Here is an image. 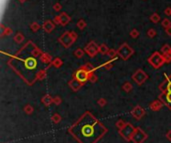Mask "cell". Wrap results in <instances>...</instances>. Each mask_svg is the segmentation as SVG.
<instances>
[{"instance_id": "9c48e42d", "label": "cell", "mask_w": 171, "mask_h": 143, "mask_svg": "<svg viewBox=\"0 0 171 143\" xmlns=\"http://www.w3.org/2000/svg\"><path fill=\"white\" fill-rule=\"evenodd\" d=\"M163 105H164L163 102H162L160 99H157V101H154L151 102L149 104V107H150V109H152L153 111H158L159 109H161V108L163 107Z\"/></svg>"}, {"instance_id": "3957f363", "label": "cell", "mask_w": 171, "mask_h": 143, "mask_svg": "<svg viewBox=\"0 0 171 143\" xmlns=\"http://www.w3.org/2000/svg\"><path fill=\"white\" fill-rule=\"evenodd\" d=\"M147 134L140 127H136L131 141H133V143H143L147 139Z\"/></svg>"}, {"instance_id": "ac0fdd59", "label": "cell", "mask_w": 171, "mask_h": 143, "mask_svg": "<svg viewBox=\"0 0 171 143\" xmlns=\"http://www.w3.org/2000/svg\"><path fill=\"white\" fill-rule=\"evenodd\" d=\"M53 104H56V105H59V104H61V98H58V96L54 98H53Z\"/></svg>"}, {"instance_id": "e0dca14e", "label": "cell", "mask_w": 171, "mask_h": 143, "mask_svg": "<svg viewBox=\"0 0 171 143\" xmlns=\"http://www.w3.org/2000/svg\"><path fill=\"white\" fill-rule=\"evenodd\" d=\"M123 88H124V90H125V91H130L131 90H132V85H131L129 84V82H127V84H125V85H124Z\"/></svg>"}, {"instance_id": "52a82bcc", "label": "cell", "mask_w": 171, "mask_h": 143, "mask_svg": "<svg viewBox=\"0 0 171 143\" xmlns=\"http://www.w3.org/2000/svg\"><path fill=\"white\" fill-rule=\"evenodd\" d=\"M163 58L159 55L158 53H155L154 55H153L151 58L149 59V62L151 63V65H153L155 68H158V67H160V66L163 64Z\"/></svg>"}, {"instance_id": "ba28073f", "label": "cell", "mask_w": 171, "mask_h": 143, "mask_svg": "<svg viewBox=\"0 0 171 143\" xmlns=\"http://www.w3.org/2000/svg\"><path fill=\"white\" fill-rule=\"evenodd\" d=\"M147 79V76L145 75V74L143 73L142 71H137V73L135 74L134 76H133V80L137 82L138 85H141V84H143V82H145V80Z\"/></svg>"}, {"instance_id": "5bb4252c", "label": "cell", "mask_w": 171, "mask_h": 143, "mask_svg": "<svg viewBox=\"0 0 171 143\" xmlns=\"http://www.w3.org/2000/svg\"><path fill=\"white\" fill-rule=\"evenodd\" d=\"M126 123H127V122H126V121H124L123 119H119V120L116 121L115 125H116V127L118 128V130H121L122 128H124V127H125V125H126Z\"/></svg>"}, {"instance_id": "4fadbf2b", "label": "cell", "mask_w": 171, "mask_h": 143, "mask_svg": "<svg viewBox=\"0 0 171 143\" xmlns=\"http://www.w3.org/2000/svg\"><path fill=\"white\" fill-rule=\"evenodd\" d=\"M51 120H52L53 123H59L61 121V116L59 113H54L52 116H51Z\"/></svg>"}, {"instance_id": "30bf717a", "label": "cell", "mask_w": 171, "mask_h": 143, "mask_svg": "<svg viewBox=\"0 0 171 143\" xmlns=\"http://www.w3.org/2000/svg\"><path fill=\"white\" fill-rule=\"evenodd\" d=\"M160 88L163 90V93L164 91H169V93H171V76L169 78H167L166 81L160 85Z\"/></svg>"}, {"instance_id": "9a60e30c", "label": "cell", "mask_w": 171, "mask_h": 143, "mask_svg": "<svg viewBox=\"0 0 171 143\" xmlns=\"http://www.w3.org/2000/svg\"><path fill=\"white\" fill-rule=\"evenodd\" d=\"M23 110L25 111V113H27V114H32L34 108H33V107H32L31 104H27L23 107Z\"/></svg>"}, {"instance_id": "7a4b0ae2", "label": "cell", "mask_w": 171, "mask_h": 143, "mask_svg": "<svg viewBox=\"0 0 171 143\" xmlns=\"http://www.w3.org/2000/svg\"><path fill=\"white\" fill-rule=\"evenodd\" d=\"M135 129H136V127H134L132 124L129 123V122H127L126 125H125V127L122 128L121 130H119V133H120V135L123 137L125 140L130 141V140L132 139L133 133H134Z\"/></svg>"}, {"instance_id": "7c38bea8", "label": "cell", "mask_w": 171, "mask_h": 143, "mask_svg": "<svg viewBox=\"0 0 171 143\" xmlns=\"http://www.w3.org/2000/svg\"><path fill=\"white\" fill-rule=\"evenodd\" d=\"M69 85H70V88H72L73 90H78L79 88H80L81 85H82V84H80V82H77L76 80H73L72 82H69Z\"/></svg>"}, {"instance_id": "5b68a950", "label": "cell", "mask_w": 171, "mask_h": 143, "mask_svg": "<svg viewBox=\"0 0 171 143\" xmlns=\"http://www.w3.org/2000/svg\"><path fill=\"white\" fill-rule=\"evenodd\" d=\"M159 99L163 102L164 105H166V107L171 110V93H169V91H164V93H162L160 96H159Z\"/></svg>"}, {"instance_id": "2e32d148", "label": "cell", "mask_w": 171, "mask_h": 143, "mask_svg": "<svg viewBox=\"0 0 171 143\" xmlns=\"http://www.w3.org/2000/svg\"><path fill=\"white\" fill-rule=\"evenodd\" d=\"M97 104H99V107H105V105H106V99H104V98H100V99H98Z\"/></svg>"}, {"instance_id": "277c9868", "label": "cell", "mask_w": 171, "mask_h": 143, "mask_svg": "<svg viewBox=\"0 0 171 143\" xmlns=\"http://www.w3.org/2000/svg\"><path fill=\"white\" fill-rule=\"evenodd\" d=\"M88 79H89L88 72L85 71L84 69H80V70L76 71V73L74 74V80H76V81L79 82L82 85H83L85 82H87Z\"/></svg>"}, {"instance_id": "6da1fadb", "label": "cell", "mask_w": 171, "mask_h": 143, "mask_svg": "<svg viewBox=\"0 0 171 143\" xmlns=\"http://www.w3.org/2000/svg\"><path fill=\"white\" fill-rule=\"evenodd\" d=\"M68 132L80 143H96L107 133V128L92 113L86 111L68 128Z\"/></svg>"}, {"instance_id": "8fae6325", "label": "cell", "mask_w": 171, "mask_h": 143, "mask_svg": "<svg viewBox=\"0 0 171 143\" xmlns=\"http://www.w3.org/2000/svg\"><path fill=\"white\" fill-rule=\"evenodd\" d=\"M42 104H43L45 107H49L51 104H53V98H51L50 96L46 94V96H45L44 98H42Z\"/></svg>"}, {"instance_id": "8992f818", "label": "cell", "mask_w": 171, "mask_h": 143, "mask_svg": "<svg viewBox=\"0 0 171 143\" xmlns=\"http://www.w3.org/2000/svg\"><path fill=\"white\" fill-rule=\"evenodd\" d=\"M131 114H132L133 117H135L137 120H140V119L145 115V109L142 108L140 105H136V107L131 110Z\"/></svg>"}, {"instance_id": "d6986e66", "label": "cell", "mask_w": 171, "mask_h": 143, "mask_svg": "<svg viewBox=\"0 0 171 143\" xmlns=\"http://www.w3.org/2000/svg\"><path fill=\"white\" fill-rule=\"evenodd\" d=\"M166 138L171 141V130H169V131H168V132L166 133Z\"/></svg>"}]
</instances>
